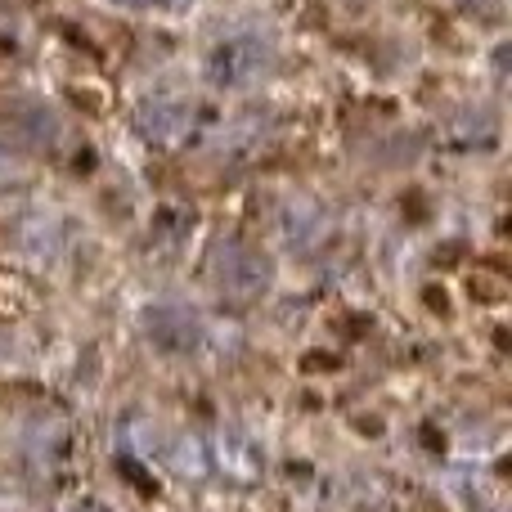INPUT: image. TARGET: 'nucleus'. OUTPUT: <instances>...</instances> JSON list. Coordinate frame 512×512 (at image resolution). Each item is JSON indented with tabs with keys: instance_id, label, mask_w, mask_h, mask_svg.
I'll return each mask as SVG.
<instances>
[{
	"instance_id": "1",
	"label": "nucleus",
	"mask_w": 512,
	"mask_h": 512,
	"mask_svg": "<svg viewBox=\"0 0 512 512\" xmlns=\"http://www.w3.org/2000/svg\"><path fill=\"white\" fill-rule=\"evenodd\" d=\"M270 68H274L270 41L256 32H239V36H225L212 50V59H207V81H212L216 90H248L261 77H270Z\"/></svg>"
},
{
	"instance_id": "2",
	"label": "nucleus",
	"mask_w": 512,
	"mask_h": 512,
	"mask_svg": "<svg viewBox=\"0 0 512 512\" xmlns=\"http://www.w3.org/2000/svg\"><path fill=\"white\" fill-rule=\"evenodd\" d=\"M216 283L225 297L234 301H252L270 288V261L261 252H252L248 243H221L216 248Z\"/></svg>"
},
{
	"instance_id": "3",
	"label": "nucleus",
	"mask_w": 512,
	"mask_h": 512,
	"mask_svg": "<svg viewBox=\"0 0 512 512\" xmlns=\"http://www.w3.org/2000/svg\"><path fill=\"white\" fill-rule=\"evenodd\" d=\"M144 324H149V337L162 346V351H189V346H198V319L180 306L149 310Z\"/></svg>"
},
{
	"instance_id": "4",
	"label": "nucleus",
	"mask_w": 512,
	"mask_h": 512,
	"mask_svg": "<svg viewBox=\"0 0 512 512\" xmlns=\"http://www.w3.org/2000/svg\"><path fill=\"white\" fill-rule=\"evenodd\" d=\"M140 131L158 144H171L189 131V108L185 104H171V99H153V104L140 108Z\"/></svg>"
},
{
	"instance_id": "5",
	"label": "nucleus",
	"mask_w": 512,
	"mask_h": 512,
	"mask_svg": "<svg viewBox=\"0 0 512 512\" xmlns=\"http://www.w3.org/2000/svg\"><path fill=\"white\" fill-rule=\"evenodd\" d=\"M180 459H176V472H185V477H203L207 463H203V445L198 441H180Z\"/></svg>"
},
{
	"instance_id": "6",
	"label": "nucleus",
	"mask_w": 512,
	"mask_h": 512,
	"mask_svg": "<svg viewBox=\"0 0 512 512\" xmlns=\"http://www.w3.org/2000/svg\"><path fill=\"white\" fill-rule=\"evenodd\" d=\"M117 5H131V9H140V5H149V0H117Z\"/></svg>"
},
{
	"instance_id": "7",
	"label": "nucleus",
	"mask_w": 512,
	"mask_h": 512,
	"mask_svg": "<svg viewBox=\"0 0 512 512\" xmlns=\"http://www.w3.org/2000/svg\"><path fill=\"white\" fill-rule=\"evenodd\" d=\"M167 5H194V0H167Z\"/></svg>"
},
{
	"instance_id": "8",
	"label": "nucleus",
	"mask_w": 512,
	"mask_h": 512,
	"mask_svg": "<svg viewBox=\"0 0 512 512\" xmlns=\"http://www.w3.org/2000/svg\"><path fill=\"white\" fill-rule=\"evenodd\" d=\"M468 5H477V0H468Z\"/></svg>"
}]
</instances>
